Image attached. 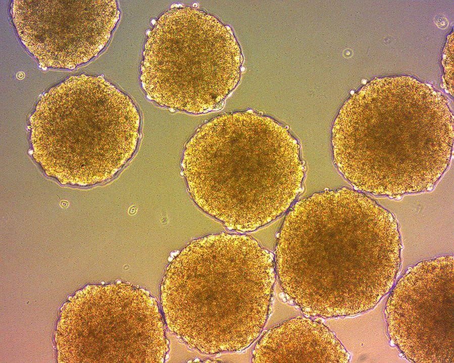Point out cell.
Segmentation results:
<instances>
[{
	"instance_id": "cell-1",
	"label": "cell",
	"mask_w": 454,
	"mask_h": 363,
	"mask_svg": "<svg viewBox=\"0 0 454 363\" xmlns=\"http://www.w3.org/2000/svg\"><path fill=\"white\" fill-rule=\"evenodd\" d=\"M453 119L445 99L410 77L376 79L334 122V162L357 189L390 196L431 188L449 164Z\"/></svg>"
},
{
	"instance_id": "cell-2",
	"label": "cell",
	"mask_w": 454,
	"mask_h": 363,
	"mask_svg": "<svg viewBox=\"0 0 454 363\" xmlns=\"http://www.w3.org/2000/svg\"><path fill=\"white\" fill-rule=\"evenodd\" d=\"M400 244L393 216L347 188L314 193L290 209L282 226L275 269L280 285L306 315L330 318L360 311L377 250Z\"/></svg>"
},
{
	"instance_id": "cell-3",
	"label": "cell",
	"mask_w": 454,
	"mask_h": 363,
	"mask_svg": "<svg viewBox=\"0 0 454 363\" xmlns=\"http://www.w3.org/2000/svg\"><path fill=\"white\" fill-rule=\"evenodd\" d=\"M182 167L191 196L229 229L251 231L285 213L304 176L287 129L251 112L223 114L187 143Z\"/></svg>"
},
{
	"instance_id": "cell-4",
	"label": "cell",
	"mask_w": 454,
	"mask_h": 363,
	"mask_svg": "<svg viewBox=\"0 0 454 363\" xmlns=\"http://www.w3.org/2000/svg\"><path fill=\"white\" fill-rule=\"evenodd\" d=\"M276 273L271 254L250 236L197 239L173 261L163 284L168 326L205 353L243 349L265 326Z\"/></svg>"
},
{
	"instance_id": "cell-5",
	"label": "cell",
	"mask_w": 454,
	"mask_h": 363,
	"mask_svg": "<svg viewBox=\"0 0 454 363\" xmlns=\"http://www.w3.org/2000/svg\"><path fill=\"white\" fill-rule=\"evenodd\" d=\"M33 155L62 184L113 177L134 154L140 118L130 97L101 76H73L45 93L31 117Z\"/></svg>"
},
{
	"instance_id": "cell-6",
	"label": "cell",
	"mask_w": 454,
	"mask_h": 363,
	"mask_svg": "<svg viewBox=\"0 0 454 363\" xmlns=\"http://www.w3.org/2000/svg\"><path fill=\"white\" fill-rule=\"evenodd\" d=\"M242 57L229 29L190 7L162 14L148 34L140 79L148 98L198 114L218 106L237 84Z\"/></svg>"
},
{
	"instance_id": "cell-7",
	"label": "cell",
	"mask_w": 454,
	"mask_h": 363,
	"mask_svg": "<svg viewBox=\"0 0 454 363\" xmlns=\"http://www.w3.org/2000/svg\"><path fill=\"white\" fill-rule=\"evenodd\" d=\"M11 14L21 41L41 65L70 69L102 50L120 17L115 1H14Z\"/></svg>"
},
{
	"instance_id": "cell-8",
	"label": "cell",
	"mask_w": 454,
	"mask_h": 363,
	"mask_svg": "<svg viewBox=\"0 0 454 363\" xmlns=\"http://www.w3.org/2000/svg\"><path fill=\"white\" fill-rule=\"evenodd\" d=\"M88 298L94 360L161 362L167 350L157 305L142 290L125 284L91 290Z\"/></svg>"
},
{
	"instance_id": "cell-9",
	"label": "cell",
	"mask_w": 454,
	"mask_h": 363,
	"mask_svg": "<svg viewBox=\"0 0 454 363\" xmlns=\"http://www.w3.org/2000/svg\"><path fill=\"white\" fill-rule=\"evenodd\" d=\"M347 355L328 326L295 317L268 330L254 351V362H343Z\"/></svg>"
},
{
	"instance_id": "cell-10",
	"label": "cell",
	"mask_w": 454,
	"mask_h": 363,
	"mask_svg": "<svg viewBox=\"0 0 454 363\" xmlns=\"http://www.w3.org/2000/svg\"><path fill=\"white\" fill-rule=\"evenodd\" d=\"M453 33L449 36V40L445 46L443 57V65L445 72V83L446 88L449 93L453 95Z\"/></svg>"
}]
</instances>
